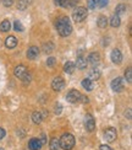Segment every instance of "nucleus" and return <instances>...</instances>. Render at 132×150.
<instances>
[{"label":"nucleus","instance_id":"obj_4","mask_svg":"<svg viewBox=\"0 0 132 150\" xmlns=\"http://www.w3.org/2000/svg\"><path fill=\"white\" fill-rule=\"evenodd\" d=\"M124 79L122 78H116L111 81V89L115 92H121L124 90Z\"/></svg>","mask_w":132,"mask_h":150},{"label":"nucleus","instance_id":"obj_19","mask_svg":"<svg viewBox=\"0 0 132 150\" xmlns=\"http://www.w3.org/2000/svg\"><path fill=\"white\" fill-rule=\"evenodd\" d=\"M32 121L36 123V124H39L42 121H43V117H42V112H38L36 111L32 113Z\"/></svg>","mask_w":132,"mask_h":150},{"label":"nucleus","instance_id":"obj_2","mask_svg":"<svg viewBox=\"0 0 132 150\" xmlns=\"http://www.w3.org/2000/svg\"><path fill=\"white\" fill-rule=\"evenodd\" d=\"M60 148L64 150H71L75 146V137L70 133H65L61 135V138L59 139Z\"/></svg>","mask_w":132,"mask_h":150},{"label":"nucleus","instance_id":"obj_18","mask_svg":"<svg viewBox=\"0 0 132 150\" xmlns=\"http://www.w3.org/2000/svg\"><path fill=\"white\" fill-rule=\"evenodd\" d=\"M10 28H11V22L9 20H4L0 23V31H1V32H9Z\"/></svg>","mask_w":132,"mask_h":150},{"label":"nucleus","instance_id":"obj_11","mask_svg":"<svg viewBox=\"0 0 132 150\" xmlns=\"http://www.w3.org/2000/svg\"><path fill=\"white\" fill-rule=\"evenodd\" d=\"M28 148L29 150H39L42 148V143L38 138H32L28 142Z\"/></svg>","mask_w":132,"mask_h":150},{"label":"nucleus","instance_id":"obj_40","mask_svg":"<svg viewBox=\"0 0 132 150\" xmlns=\"http://www.w3.org/2000/svg\"><path fill=\"white\" fill-rule=\"evenodd\" d=\"M92 1H96V3H97V1H98V0H92Z\"/></svg>","mask_w":132,"mask_h":150},{"label":"nucleus","instance_id":"obj_29","mask_svg":"<svg viewBox=\"0 0 132 150\" xmlns=\"http://www.w3.org/2000/svg\"><path fill=\"white\" fill-rule=\"evenodd\" d=\"M55 62H56V59H55L54 57H50V58H48V60H47V65H48V67H54V65H55Z\"/></svg>","mask_w":132,"mask_h":150},{"label":"nucleus","instance_id":"obj_16","mask_svg":"<svg viewBox=\"0 0 132 150\" xmlns=\"http://www.w3.org/2000/svg\"><path fill=\"white\" fill-rule=\"evenodd\" d=\"M75 69H76V67H75L73 62H67V63H65V65H64V71L67 74H72L75 71Z\"/></svg>","mask_w":132,"mask_h":150},{"label":"nucleus","instance_id":"obj_14","mask_svg":"<svg viewBox=\"0 0 132 150\" xmlns=\"http://www.w3.org/2000/svg\"><path fill=\"white\" fill-rule=\"evenodd\" d=\"M87 59L86 58H83L82 55H80V57L77 58V62H76V64H75V67H77L78 69H81V70H83V69H86L87 68Z\"/></svg>","mask_w":132,"mask_h":150},{"label":"nucleus","instance_id":"obj_9","mask_svg":"<svg viewBox=\"0 0 132 150\" xmlns=\"http://www.w3.org/2000/svg\"><path fill=\"white\" fill-rule=\"evenodd\" d=\"M27 73H28V70H27V68L24 67V65H17L15 68V70H14L15 76L18 78V79H22Z\"/></svg>","mask_w":132,"mask_h":150},{"label":"nucleus","instance_id":"obj_15","mask_svg":"<svg viewBox=\"0 0 132 150\" xmlns=\"http://www.w3.org/2000/svg\"><path fill=\"white\" fill-rule=\"evenodd\" d=\"M5 46L8 47V48H15V47L17 46V40H16V37L9 36L8 38L5 40Z\"/></svg>","mask_w":132,"mask_h":150},{"label":"nucleus","instance_id":"obj_30","mask_svg":"<svg viewBox=\"0 0 132 150\" xmlns=\"http://www.w3.org/2000/svg\"><path fill=\"white\" fill-rule=\"evenodd\" d=\"M97 4H98L99 8H105V6L108 5V0H98Z\"/></svg>","mask_w":132,"mask_h":150},{"label":"nucleus","instance_id":"obj_21","mask_svg":"<svg viewBox=\"0 0 132 150\" xmlns=\"http://www.w3.org/2000/svg\"><path fill=\"white\" fill-rule=\"evenodd\" d=\"M120 23H121V20H120V16H117V15H114L111 17V20H110V25L112 27H119L120 26Z\"/></svg>","mask_w":132,"mask_h":150},{"label":"nucleus","instance_id":"obj_37","mask_svg":"<svg viewBox=\"0 0 132 150\" xmlns=\"http://www.w3.org/2000/svg\"><path fill=\"white\" fill-rule=\"evenodd\" d=\"M100 150H112L109 145H105V144H103V145H100Z\"/></svg>","mask_w":132,"mask_h":150},{"label":"nucleus","instance_id":"obj_38","mask_svg":"<svg viewBox=\"0 0 132 150\" xmlns=\"http://www.w3.org/2000/svg\"><path fill=\"white\" fill-rule=\"evenodd\" d=\"M88 6H89L91 9H94V8H96V5H94V1H92V0H89V1H88Z\"/></svg>","mask_w":132,"mask_h":150},{"label":"nucleus","instance_id":"obj_35","mask_svg":"<svg viewBox=\"0 0 132 150\" xmlns=\"http://www.w3.org/2000/svg\"><path fill=\"white\" fill-rule=\"evenodd\" d=\"M12 3H14V0H4V5L5 6H11Z\"/></svg>","mask_w":132,"mask_h":150},{"label":"nucleus","instance_id":"obj_3","mask_svg":"<svg viewBox=\"0 0 132 150\" xmlns=\"http://www.w3.org/2000/svg\"><path fill=\"white\" fill-rule=\"evenodd\" d=\"M87 17V9L82 8V6H78L73 10V14H72V18L75 22H82L86 20Z\"/></svg>","mask_w":132,"mask_h":150},{"label":"nucleus","instance_id":"obj_34","mask_svg":"<svg viewBox=\"0 0 132 150\" xmlns=\"http://www.w3.org/2000/svg\"><path fill=\"white\" fill-rule=\"evenodd\" d=\"M80 101H81V102H83V103H87L88 101H89V100H88V97H87V96H85V95H81Z\"/></svg>","mask_w":132,"mask_h":150},{"label":"nucleus","instance_id":"obj_32","mask_svg":"<svg viewBox=\"0 0 132 150\" xmlns=\"http://www.w3.org/2000/svg\"><path fill=\"white\" fill-rule=\"evenodd\" d=\"M61 111H62L61 105H60V103L55 105V113H56V115H60V113H61Z\"/></svg>","mask_w":132,"mask_h":150},{"label":"nucleus","instance_id":"obj_17","mask_svg":"<svg viewBox=\"0 0 132 150\" xmlns=\"http://www.w3.org/2000/svg\"><path fill=\"white\" fill-rule=\"evenodd\" d=\"M100 78V71L98 69H92L88 73V79L89 80H98Z\"/></svg>","mask_w":132,"mask_h":150},{"label":"nucleus","instance_id":"obj_36","mask_svg":"<svg viewBox=\"0 0 132 150\" xmlns=\"http://www.w3.org/2000/svg\"><path fill=\"white\" fill-rule=\"evenodd\" d=\"M5 134H6L5 129H4V128H0V139H3L4 137H5Z\"/></svg>","mask_w":132,"mask_h":150},{"label":"nucleus","instance_id":"obj_8","mask_svg":"<svg viewBox=\"0 0 132 150\" xmlns=\"http://www.w3.org/2000/svg\"><path fill=\"white\" fill-rule=\"evenodd\" d=\"M85 127H86V129H87V132H93L94 128H96V122H94V118H93L91 115H87V116H86Z\"/></svg>","mask_w":132,"mask_h":150},{"label":"nucleus","instance_id":"obj_27","mask_svg":"<svg viewBox=\"0 0 132 150\" xmlns=\"http://www.w3.org/2000/svg\"><path fill=\"white\" fill-rule=\"evenodd\" d=\"M53 43H50V42H48V43H44V46H43V51L45 52V53H50L53 51Z\"/></svg>","mask_w":132,"mask_h":150},{"label":"nucleus","instance_id":"obj_39","mask_svg":"<svg viewBox=\"0 0 132 150\" xmlns=\"http://www.w3.org/2000/svg\"><path fill=\"white\" fill-rule=\"evenodd\" d=\"M125 116H126V117L129 118V120H131V110H130V108L126 111V113H125Z\"/></svg>","mask_w":132,"mask_h":150},{"label":"nucleus","instance_id":"obj_13","mask_svg":"<svg viewBox=\"0 0 132 150\" xmlns=\"http://www.w3.org/2000/svg\"><path fill=\"white\" fill-rule=\"evenodd\" d=\"M99 60H100V55L96 52H92L89 55H88V58H87V62L89 64H98L99 63Z\"/></svg>","mask_w":132,"mask_h":150},{"label":"nucleus","instance_id":"obj_10","mask_svg":"<svg viewBox=\"0 0 132 150\" xmlns=\"http://www.w3.org/2000/svg\"><path fill=\"white\" fill-rule=\"evenodd\" d=\"M110 57H111L112 63H115V64H120L122 62V54H121V52L119 51V49H114V51L111 52Z\"/></svg>","mask_w":132,"mask_h":150},{"label":"nucleus","instance_id":"obj_23","mask_svg":"<svg viewBox=\"0 0 132 150\" xmlns=\"http://www.w3.org/2000/svg\"><path fill=\"white\" fill-rule=\"evenodd\" d=\"M115 12H116L117 16L125 14V12H126V5H125V4H119L116 6V9H115Z\"/></svg>","mask_w":132,"mask_h":150},{"label":"nucleus","instance_id":"obj_22","mask_svg":"<svg viewBox=\"0 0 132 150\" xmlns=\"http://www.w3.org/2000/svg\"><path fill=\"white\" fill-rule=\"evenodd\" d=\"M82 86H83V89H86L87 91H91V90L93 89L92 80H89V79H83V80H82Z\"/></svg>","mask_w":132,"mask_h":150},{"label":"nucleus","instance_id":"obj_6","mask_svg":"<svg viewBox=\"0 0 132 150\" xmlns=\"http://www.w3.org/2000/svg\"><path fill=\"white\" fill-rule=\"evenodd\" d=\"M116 137H117V133H116V129L115 128H108V129H105V133H104V138L106 139V142H109V143H112L115 139H116Z\"/></svg>","mask_w":132,"mask_h":150},{"label":"nucleus","instance_id":"obj_28","mask_svg":"<svg viewBox=\"0 0 132 150\" xmlns=\"http://www.w3.org/2000/svg\"><path fill=\"white\" fill-rule=\"evenodd\" d=\"M14 28H15V31H23V26H22V23L20 22V21H15L14 22Z\"/></svg>","mask_w":132,"mask_h":150},{"label":"nucleus","instance_id":"obj_1","mask_svg":"<svg viewBox=\"0 0 132 150\" xmlns=\"http://www.w3.org/2000/svg\"><path fill=\"white\" fill-rule=\"evenodd\" d=\"M55 26L61 37H66L68 35H71V32H72V26L70 23V20H68V17H66V16L59 18V20L56 21Z\"/></svg>","mask_w":132,"mask_h":150},{"label":"nucleus","instance_id":"obj_24","mask_svg":"<svg viewBox=\"0 0 132 150\" xmlns=\"http://www.w3.org/2000/svg\"><path fill=\"white\" fill-rule=\"evenodd\" d=\"M98 26L100 27V28H105L106 27V25H108V18H106L105 16H100L99 18H98Z\"/></svg>","mask_w":132,"mask_h":150},{"label":"nucleus","instance_id":"obj_25","mask_svg":"<svg viewBox=\"0 0 132 150\" xmlns=\"http://www.w3.org/2000/svg\"><path fill=\"white\" fill-rule=\"evenodd\" d=\"M28 6V0H17V9L18 10H26Z\"/></svg>","mask_w":132,"mask_h":150},{"label":"nucleus","instance_id":"obj_5","mask_svg":"<svg viewBox=\"0 0 132 150\" xmlns=\"http://www.w3.org/2000/svg\"><path fill=\"white\" fill-rule=\"evenodd\" d=\"M80 98H81V92L77 91V90H71L70 92L67 93V96H66V100L70 103H77V102H80Z\"/></svg>","mask_w":132,"mask_h":150},{"label":"nucleus","instance_id":"obj_7","mask_svg":"<svg viewBox=\"0 0 132 150\" xmlns=\"http://www.w3.org/2000/svg\"><path fill=\"white\" fill-rule=\"evenodd\" d=\"M64 86H65V81H64V79H62L61 76L54 78L53 83H52V87H53L54 91H60V90L64 89Z\"/></svg>","mask_w":132,"mask_h":150},{"label":"nucleus","instance_id":"obj_20","mask_svg":"<svg viewBox=\"0 0 132 150\" xmlns=\"http://www.w3.org/2000/svg\"><path fill=\"white\" fill-rule=\"evenodd\" d=\"M49 148H50V150H60L59 139L58 138H53L49 143Z\"/></svg>","mask_w":132,"mask_h":150},{"label":"nucleus","instance_id":"obj_33","mask_svg":"<svg viewBox=\"0 0 132 150\" xmlns=\"http://www.w3.org/2000/svg\"><path fill=\"white\" fill-rule=\"evenodd\" d=\"M39 140H41V143H42V145H43V144H45V143H47V137H45V134L42 133V134H41V139H39Z\"/></svg>","mask_w":132,"mask_h":150},{"label":"nucleus","instance_id":"obj_41","mask_svg":"<svg viewBox=\"0 0 132 150\" xmlns=\"http://www.w3.org/2000/svg\"><path fill=\"white\" fill-rule=\"evenodd\" d=\"M0 150H4V149H3V148H0Z\"/></svg>","mask_w":132,"mask_h":150},{"label":"nucleus","instance_id":"obj_12","mask_svg":"<svg viewBox=\"0 0 132 150\" xmlns=\"http://www.w3.org/2000/svg\"><path fill=\"white\" fill-rule=\"evenodd\" d=\"M38 54H39L38 47L32 46V47H29L28 51H27V58L28 59H36L37 57H38Z\"/></svg>","mask_w":132,"mask_h":150},{"label":"nucleus","instance_id":"obj_26","mask_svg":"<svg viewBox=\"0 0 132 150\" xmlns=\"http://www.w3.org/2000/svg\"><path fill=\"white\" fill-rule=\"evenodd\" d=\"M125 78H126V81L129 84L132 83V69L131 68H127V70L125 71Z\"/></svg>","mask_w":132,"mask_h":150},{"label":"nucleus","instance_id":"obj_31","mask_svg":"<svg viewBox=\"0 0 132 150\" xmlns=\"http://www.w3.org/2000/svg\"><path fill=\"white\" fill-rule=\"evenodd\" d=\"M21 80L23 81V83H24V84H28V83H29V81H31V74H29V73H27V74H26V75H24V76H23V78H22Z\"/></svg>","mask_w":132,"mask_h":150}]
</instances>
